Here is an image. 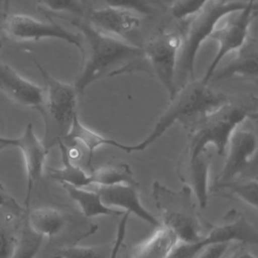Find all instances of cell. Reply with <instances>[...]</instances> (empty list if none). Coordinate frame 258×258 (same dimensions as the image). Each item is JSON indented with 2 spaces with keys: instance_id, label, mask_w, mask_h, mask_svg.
<instances>
[{
  "instance_id": "obj_24",
  "label": "cell",
  "mask_w": 258,
  "mask_h": 258,
  "mask_svg": "<svg viewBox=\"0 0 258 258\" xmlns=\"http://www.w3.org/2000/svg\"><path fill=\"white\" fill-rule=\"evenodd\" d=\"M218 192L224 196L235 197L244 202L249 207L257 209L258 205V181L257 178H234L226 182L213 183L210 185V191Z\"/></svg>"
},
{
  "instance_id": "obj_26",
  "label": "cell",
  "mask_w": 258,
  "mask_h": 258,
  "mask_svg": "<svg viewBox=\"0 0 258 258\" xmlns=\"http://www.w3.org/2000/svg\"><path fill=\"white\" fill-rule=\"evenodd\" d=\"M113 242L103 245H69L59 248L51 258H110Z\"/></svg>"
},
{
  "instance_id": "obj_30",
  "label": "cell",
  "mask_w": 258,
  "mask_h": 258,
  "mask_svg": "<svg viewBox=\"0 0 258 258\" xmlns=\"http://www.w3.org/2000/svg\"><path fill=\"white\" fill-rule=\"evenodd\" d=\"M17 235L7 228H0V258H11L16 247Z\"/></svg>"
},
{
  "instance_id": "obj_21",
  "label": "cell",
  "mask_w": 258,
  "mask_h": 258,
  "mask_svg": "<svg viewBox=\"0 0 258 258\" xmlns=\"http://www.w3.org/2000/svg\"><path fill=\"white\" fill-rule=\"evenodd\" d=\"M56 146L59 148L61 166L58 168L49 167L47 169L48 175L61 184H70L77 187H88L92 185L90 172H87L74 162L70 148L61 141Z\"/></svg>"
},
{
  "instance_id": "obj_25",
  "label": "cell",
  "mask_w": 258,
  "mask_h": 258,
  "mask_svg": "<svg viewBox=\"0 0 258 258\" xmlns=\"http://www.w3.org/2000/svg\"><path fill=\"white\" fill-rule=\"evenodd\" d=\"M43 238L33 233L25 221V214L22 217V225L17 235L15 251L11 258H34L38 253Z\"/></svg>"
},
{
  "instance_id": "obj_37",
  "label": "cell",
  "mask_w": 258,
  "mask_h": 258,
  "mask_svg": "<svg viewBox=\"0 0 258 258\" xmlns=\"http://www.w3.org/2000/svg\"><path fill=\"white\" fill-rule=\"evenodd\" d=\"M6 147H8V146H6V145H3V144H0V151H2L3 149H5Z\"/></svg>"
},
{
  "instance_id": "obj_16",
  "label": "cell",
  "mask_w": 258,
  "mask_h": 258,
  "mask_svg": "<svg viewBox=\"0 0 258 258\" xmlns=\"http://www.w3.org/2000/svg\"><path fill=\"white\" fill-rule=\"evenodd\" d=\"M96 190L100 195L103 203L108 207L113 209L120 208L122 212L133 214L152 227L156 228L161 225L160 221L142 205L137 185H99Z\"/></svg>"
},
{
  "instance_id": "obj_19",
  "label": "cell",
  "mask_w": 258,
  "mask_h": 258,
  "mask_svg": "<svg viewBox=\"0 0 258 258\" xmlns=\"http://www.w3.org/2000/svg\"><path fill=\"white\" fill-rule=\"evenodd\" d=\"M61 142H63L68 147H75L77 144H82L88 151V165L91 164L94 152L97 148L104 145H109L123 151L125 146V143H121L118 140L105 137L84 125L80 120L79 115H76L74 118L70 130Z\"/></svg>"
},
{
  "instance_id": "obj_11",
  "label": "cell",
  "mask_w": 258,
  "mask_h": 258,
  "mask_svg": "<svg viewBox=\"0 0 258 258\" xmlns=\"http://www.w3.org/2000/svg\"><path fill=\"white\" fill-rule=\"evenodd\" d=\"M244 123L233 131L226 146L224 165L214 183L226 182L239 177L255 159L258 146L257 135L252 127L244 126Z\"/></svg>"
},
{
  "instance_id": "obj_15",
  "label": "cell",
  "mask_w": 258,
  "mask_h": 258,
  "mask_svg": "<svg viewBox=\"0 0 258 258\" xmlns=\"http://www.w3.org/2000/svg\"><path fill=\"white\" fill-rule=\"evenodd\" d=\"M89 22L100 31L125 40L134 35L141 25L139 14L128 9L112 6L91 11Z\"/></svg>"
},
{
  "instance_id": "obj_27",
  "label": "cell",
  "mask_w": 258,
  "mask_h": 258,
  "mask_svg": "<svg viewBox=\"0 0 258 258\" xmlns=\"http://www.w3.org/2000/svg\"><path fill=\"white\" fill-rule=\"evenodd\" d=\"M37 5L51 12H63L77 15L85 14L83 0H35Z\"/></svg>"
},
{
  "instance_id": "obj_33",
  "label": "cell",
  "mask_w": 258,
  "mask_h": 258,
  "mask_svg": "<svg viewBox=\"0 0 258 258\" xmlns=\"http://www.w3.org/2000/svg\"><path fill=\"white\" fill-rule=\"evenodd\" d=\"M229 246V243L209 245L200 249L191 258H223Z\"/></svg>"
},
{
  "instance_id": "obj_14",
  "label": "cell",
  "mask_w": 258,
  "mask_h": 258,
  "mask_svg": "<svg viewBox=\"0 0 258 258\" xmlns=\"http://www.w3.org/2000/svg\"><path fill=\"white\" fill-rule=\"evenodd\" d=\"M0 91L22 107L38 111L44 100L43 87L27 80L15 69L0 59Z\"/></svg>"
},
{
  "instance_id": "obj_35",
  "label": "cell",
  "mask_w": 258,
  "mask_h": 258,
  "mask_svg": "<svg viewBox=\"0 0 258 258\" xmlns=\"http://www.w3.org/2000/svg\"><path fill=\"white\" fill-rule=\"evenodd\" d=\"M11 0H0V22L8 15Z\"/></svg>"
},
{
  "instance_id": "obj_9",
  "label": "cell",
  "mask_w": 258,
  "mask_h": 258,
  "mask_svg": "<svg viewBox=\"0 0 258 258\" xmlns=\"http://www.w3.org/2000/svg\"><path fill=\"white\" fill-rule=\"evenodd\" d=\"M180 48L179 32L160 28L142 47V56L171 98L177 90L176 70Z\"/></svg>"
},
{
  "instance_id": "obj_31",
  "label": "cell",
  "mask_w": 258,
  "mask_h": 258,
  "mask_svg": "<svg viewBox=\"0 0 258 258\" xmlns=\"http://www.w3.org/2000/svg\"><path fill=\"white\" fill-rule=\"evenodd\" d=\"M0 207L7 209L8 211H10L13 215L20 217L23 216L26 213V209L22 206H20L17 201L14 199L13 196H11L7 189L5 188V186L0 183Z\"/></svg>"
},
{
  "instance_id": "obj_32",
  "label": "cell",
  "mask_w": 258,
  "mask_h": 258,
  "mask_svg": "<svg viewBox=\"0 0 258 258\" xmlns=\"http://www.w3.org/2000/svg\"><path fill=\"white\" fill-rule=\"evenodd\" d=\"M129 217H130V214L127 212H124L121 215V220L118 223V226L116 229V234L113 241V249H112L110 258H118L119 252L123 246V241L126 235V229H127V223H128Z\"/></svg>"
},
{
  "instance_id": "obj_22",
  "label": "cell",
  "mask_w": 258,
  "mask_h": 258,
  "mask_svg": "<svg viewBox=\"0 0 258 258\" xmlns=\"http://www.w3.org/2000/svg\"><path fill=\"white\" fill-rule=\"evenodd\" d=\"M68 195L80 207L83 215L87 218L100 216L121 217L124 213L120 210L113 209L105 205L97 190H91L87 187H77L70 184H61Z\"/></svg>"
},
{
  "instance_id": "obj_2",
  "label": "cell",
  "mask_w": 258,
  "mask_h": 258,
  "mask_svg": "<svg viewBox=\"0 0 258 258\" xmlns=\"http://www.w3.org/2000/svg\"><path fill=\"white\" fill-rule=\"evenodd\" d=\"M229 97L211 87L202 80L190 79L174 95L160 115L151 132L137 144H125L126 153L144 151L155 143L175 122L184 125L196 118L204 116L229 102Z\"/></svg>"
},
{
  "instance_id": "obj_10",
  "label": "cell",
  "mask_w": 258,
  "mask_h": 258,
  "mask_svg": "<svg viewBox=\"0 0 258 258\" xmlns=\"http://www.w3.org/2000/svg\"><path fill=\"white\" fill-rule=\"evenodd\" d=\"M1 31L16 41H38L54 38L76 46L83 52V40L80 34L59 25L52 19L46 21L21 13L8 14L1 21Z\"/></svg>"
},
{
  "instance_id": "obj_1",
  "label": "cell",
  "mask_w": 258,
  "mask_h": 258,
  "mask_svg": "<svg viewBox=\"0 0 258 258\" xmlns=\"http://www.w3.org/2000/svg\"><path fill=\"white\" fill-rule=\"evenodd\" d=\"M70 22L81 32L83 40V68L74 84L79 96L96 81L118 75L121 64L124 73L142 57V47L137 44L102 32L89 21L71 19Z\"/></svg>"
},
{
  "instance_id": "obj_13",
  "label": "cell",
  "mask_w": 258,
  "mask_h": 258,
  "mask_svg": "<svg viewBox=\"0 0 258 258\" xmlns=\"http://www.w3.org/2000/svg\"><path fill=\"white\" fill-rule=\"evenodd\" d=\"M211 163L212 154L209 149L192 156L182 153L177 162V175L183 185L191 190L201 209H205L209 201Z\"/></svg>"
},
{
  "instance_id": "obj_34",
  "label": "cell",
  "mask_w": 258,
  "mask_h": 258,
  "mask_svg": "<svg viewBox=\"0 0 258 258\" xmlns=\"http://www.w3.org/2000/svg\"><path fill=\"white\" fill-rule=\"evenodd\" d=\"M223 258H225V256ZM226 258H256V257L249 250L245 248H238Z\"/></svg>"
},
{
  "instance_id": "obj_7",
  "label": "cell",
  "mask_w": 258,
  "mask_h": 258,
  "mask_svg": "<svg viewBox=\"0 0 258 258\" xmlns=\"http://www.w3.org/2000/svg\"><path fill=\"white\" fill-rule=\"evenodd\" d=\"M238 242L247 245H257V228L246 218V216L236 209H231L225 213L222 220L210 226L205 231L203 237L191 244H179L169 258H191L203 247Z\"/></svg>"
},
{
  "instance_id": "obj_4",
  "label": "cell",
  "mask_w": 258,
  "mask_h": 258,
  "mask_svg": "<svg viewBox=\"0 0 258 258\" xmlns=\"http://www.w3.org/2000/svg\"><path fill=\"white\" fill-rule=\"evenodd\" d=\"M32 60L44 82V100L37 112L44 124L41 141L49 150L68 134L74 118L78 115L77 104L80 96L74 84L55 79L35 58Z\"/></svg>"
},
{
  "instance_id": "obj_23",
  "label": "cell",
  "mask_w": 258,
  "mask_h": 258,
  "mask_svg": "<svg viewBox=\"0 0 258 258\" xmlns=\"http://www.w3.org/2000/svg\"><path fill=\"white\" fill-rule=\"evenodd\" d=\"M90 178L91 184L98 186L116 184L138 185L130 165L121 161H111L93 169L90 172Z\"/></svg>"
},
{
  "instance_id": "obj_8",
  "label": "cell",
  "mask_w": 258,
  "mask_h": 258,
  "mask_svg": "<svg viewBox=\"0 0 258 258\" xmlns=\"http://www.w3.org/2000/svg\"><path fill=\"white\" fill-rule=\"evenodd\" d=\"M256 0H248L244 8L228 14L225 17L224 24L214 29L209 39L216 41L218 48L205 75L201 79L203 82L210 84L214 72L218 69L223 58L229 53L238 50L246 42L250 36V26L256 18Z\"/></svg>"
},
{
  "instance_id": "obj_5",
  "label": "cell",
  "mask_w": 258,
  "mask_h": 258,
  "mask_svg": "<svg viewBox=\"0 0 258 258\" xmlns=\"http://www.w3.org/2000/svg\"><path fill=\"white\" fill-rule=\"evenodd\" d=\"M247 1L211 0L199 11L183 19L180 28V48L177 70L180 76L194 79L195 63L203 43L210 37L219 22L228 14L241 10Z\"/></svg>"
},
{
  "instance_id": "obj_28",
  "label": "cell",
  "mask_w": 258,
  "mask_h": 258,
  "mask_svg": "<svg viewBox=\"0 0 258 258\" xmlns=\"http://www.w3.org/2000/svg\"><path fill=\"white\" fill-rule=\"evenodd\" d=\"M211 0H172L169 6L171 16L178 20H183L197 11Z\"/></svg>"
},
{
  "instance_id": "obj_17",
  "label": "cell",
  "mask_w": 258,
  "mask_h": 258,
  "mask_svg": "<svg viewBox=\"0 0 258 258\" xmlns=\"http://www.w3.org/2000/svg\"><path fill=\"white\" fill-rule=\"evenodd\" d=\"M257 78L258 44L255 37L249 36L246 42L235 51V55L220 70L214 72L210 84L230 79H244L256 83Z\"/></svg>"
},
{
  "instance_id": "obj_36",
  "label": "cell",
  "mask_w": 258,
  "mask_h": 258,
  "mask_svg": "<svg viewBox=\"0 0 258 258\" xmlns=\"http://www.w3.org/2000/svg\"><path fill=\"white\" fill-rule=\"evenodd\" d=\"M0 144L6 145V146H14L16 144V138H8V137H4L0 135Z\"/></svg>"
},
{
  "instance_id": "obj_3",
  "label": "cell",
  "mask_w": 258,
  "mask_h": 258,
  "mask_svg": "<svg viewBox=\"0 0 258 258\" xmlns=\"http://www.w3.org/2000/svg\"><path fill=\"white\" fill-rule=\"evenodd\" d=\"M256 98L245 103L231 101L214 111L187 122L183 127L187 131V143L183 154L192 156L213 146L218 155H224L233 131L242 123L256 119Z\"/></svg>"
},
{
  "instance_id": "obj_6",
  "label": "cell",
  "mask_w": 258,
  "mask_h": 258,
  "mask_svg": "<svg viewBox=\"0 0 258 258\" xmlns=\"http://www.w3.org/2000/svg\"><path fill=\"white\" fill-rule=\"evenodd\" d=\"M151 188V196L160 216V224L171 230L180 244L199 241L205 230L191 190L185 185L179 190H173L157 180L152 183Z\"/></svg>"
},
{
  "instance_id": "obj_38",
  "label": "cell",
  "mask_w": 258,
  "mask_h": 258,
  "mask_svg": "<svg viewBox=\"0 0 258 258\" xmlns=\"http://www.w3.org/2000/svg\"><path fill=\"white\" fill-rule=\"evenodd\" d=\"M0 32H1V22H0ZM1 46H2V39L0 37V48H1Z\"/></svg>"
},
{
  "instance_id": "obj_20",
  "label": "cell",
  "mask_w": 258,
  "mask_h": 258,
  "mask_svg": "<svg viewBox=\"0 0 258 258\" xmlns=\"http://www.w3.org/2000/svg\"><path fill=\"white\" fill-rule=\"evenodd\" d=\"M25 221L29 229L42 238H53L66 228V215L54 207L44 206L27 210Z\"/></svg>"
},
{
  "instance_id": "obj_12",
  "label": "cell",
  "mask_w": 258,
  "mask_h": 258,
  "mask_svg": "<svg viewBox=\"0 0 258 258\" xmlns=\"http://www.w3.org/2000/svg\"><path fill=\"white\" fill-rule=\"evenodd\" d=\"M15 147L19 148L24 162L27 180L24 208L28 210L32 190L42 179L49 150L46 149L41 139L37 137L31 123H28L22 134L16 138Z\"/></svg>"
},
{
  "instance_id": "obj_18",
  "label": "cell",
  "mask_w": 258,
  "mask_h": 258,
  "mask_svg": "<svg viewBox=\"0 0 258 258\" xmlns=\"http://www.w3.org/2000/svg\"><path fill=\"white\" fill-rule=\"evenodd\" d=\"M179 244L176 235L160 225L149 238L130 247L127 258H169Z\"/></svg>"
},
{
  "instance_id": "obj_29",
  "label": "cell",
  "mask_w": 258,
  "mask_h": 258,
  "mask_svg": "<svg viewBox=\"0 0 258 258\" xmlns=\"http://www.w3.org/2000/svg\"><path fill=\"white\" fill-rule=\"evenodd\" d=\"M106 6L131 10L139 15H152L154 9L148 0H103Z\"/></svg>"
}]
</instances>
